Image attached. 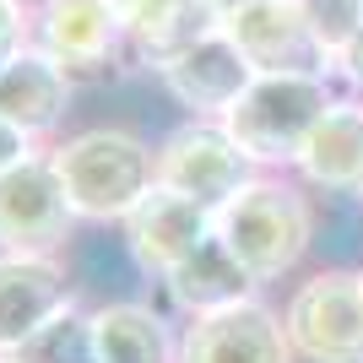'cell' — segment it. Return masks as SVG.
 I'll return each instance as SVG.
<instances>
[{
  "instance_id": "1",
  "label": "cell",
  "mask_w": 363,
  "mask_h": 363,
  "mask_svg": "<svg viewBox=\"0 0 363 363\" xmlns=\"http://www.w3.org/2000/svg\"><path fill=\"white\" fill-rule=\"evenodd\" d=\"M55 174L82 228H120L157 190V141L130 125H82L55 147Z\"/></svg>"
},
{
  "instance_id": "2",
  "label": "cell",
  "mask_w": 363,
  "mask_h": 363,
  "mask_svg": "<svg viewBox=\"0 0 363 363\" xmlns=\"http://www.w3.org/2000/svg\"><path fill=\"white\" fill-rule=\"evenodd\" d=\"M315 233H320L315 190L298 184L293 174H255L217 212V239L255 272L260 288L298 272L315 250Z\"/></svg>"
},
{
  "instance_id": "3",
  "label": "cell",
  "mask_w": 363,
  "mask_h": 363,
  "mask_svg": "<svg viewBox=\"0 0 363 363\" xmlns=\"http://www.w3.org/2000/svg\"><path fill=\"white\" fill-rule=\"evenodd\" d=\"M342 98V82L331 71H282L255 76L244 98L223 114V130L239 141V152L260 174H293L303 141Z\"/></svg>"
},
{
  "instance_id": "4",
  "label": "cell",
  "mask_w": 363,
  "mask_h": 363,
  "mask_svg": "<svg viewBox=\"0 0 363 363\" xmlns=\"http://www.w3.org/2000/svg\"><path fill=\"white\" fill-rule=\"evenodd\" d=\"M282 325L298 363H363V282L358 266H320L282 298Z\"/></svg>"
},
{
  "instance_id": "5",
  "label": "cell",
  "mask_w": 363,
  "mask_h": 363,
  "mask_svg": "<svg viewBox=\"0 0 363 363\" xmlns=\"http://www.w3.org/2000/svg\"><path fill=\"white\" fill-rule=\"evenodd\" d=\"M71 250H0V358H16L44 325L87 303Z\"/></svg>"
},
{
  "instance_id": "6",
  "label": "cell",
  "mask_w": 363,
  "mask_h": 363,
  "mask_svg": "<svg viewBox=\"0 0 363 363\" xmlns=\"http://www.w3.org/2000/svg\"><path fill=\"white\" fill-rule=\"evenodd\" d=\"M255 174L260 168L239 152L223 120H179L157 136V184L201 201L206 212H223Z\"/></svg>"
},
{
  "instance_id": "7",
  "label": "cell",
  "mask_w": 363,
  "mask_h": 363,
  "mask_svg": "<svg viewBox=\"0 0 363 363\" xmlns=\"http://www.w3.org/2000/svg\"><path fill=\"white\" fill-rule=\"evenodd\" d=\"M33 44L76 82H108L130 71L125 16L108 0H33Z\"/></svg>"
},
{
  "instance_id": "8",
  "label": "cell",
  "mask_w": 363,
  "mask_h": 363,
  "mask_svg": "<svg viewBox=\"0 0 363 363\" xmlns=\"http://www.w3.org/2000/svg\"><path fill=\"white\" fill-rule=\"evenodd\" d=\"M76 233L82 223L65 201L49 147L0 174V250H71Z\"/></svg>"
},
{
  "instance_id": "9",
  "label": "cell",
  "mask_w": 363,
  "mask_h": 363,
  "mask_svg": "<svg viewBox=\"0 0 363 363\" xmlns=\"http://www.w3.org/2000/svg\"><path fill=\"white\" fill-rule=\"evenodd\" d=\"M217 233V212H206L201 201L174 196V190H152L136 212L114 228V244H120L125 266L141 277V282H163L174 266H179L201 239Z\"/></svg>"
},
{
  "instance_id": "10",
  "label": "cell",
  "mask_w": 363,
  "mask_h": 363,
  "mask_svg": "<svg viewBox=\"0 0 363 363\" xmlns=\"http://www.w3.org/2000/svg\"><path fill=\"white\" fill-rule=\"evenodd\" d=\"M179 363H298L282 325V309L272 298L233 303L223 315L184 320Z\"/></svg>"
},
{
  "instance_id": "11",
  "label": "cell",
  "mask_w": 363,
  "mask_h": 363,
  "mask_svg": "<svg viewBox=\"0 0 363 363\" xmlns=\"http://www.w3.org/2000/svg\"><path fill=\"white\" fill-rule=\"evenodd\" d=\"M87 325L98 363H179L184 320L157 298H141V293L98 298L87 303Z\"/></svg>"
},
{
  "instance_id": "12",
  "label": "cell",
  "mask_w": 363,
  "mask_h": 363,
  "mask_svg": "<svg viewBox=\"0 0 363 363\" xmlns=\"http://www.w3.org/2000/svg\"><path fill=\"white\" fill-rule=\"evenodd\" d=\"M76 87H82L76 76H65L38 44H28L22 55H11L0 65V120H11L38 147H55L65 136Z\"/></svg>"
},
{
  "instance_id": "13",
  "label": "cell",
  "mask_w": 363,
  "mask_h": 363,
  "mask_svg": "<svg viewBox=\"0 0 363 363\" xmlns=\"http://www.w3.org/2000/svg\"><path fill=\"white\" fill-rule=\"evenodd\" d=\"M157 298H163L179 320H201V315H223L233 303L266 298V288H260L255 272L212 233V239H201L196 250L157 282Z\"/></svg>"
},
{
  "instance_id": "14",
  "label": "cell",
  "mask_w": 363,
  "mask_h": 363,
  "mask_svg": "<svg viewBox=\"0 0 363 363\" xmlns=\"http://www.w3.org/2000/svg\"><path fill=\"white\" fill-rule=\"evenodd\" d=\"M250 82H255V65L233 49L228 33H212L206 44H196L190 55H179L157 76V87L168 92V104L179 108L184 120H223L244 98Z\"/></svg>"
},
{
  "instance_id": "15",
  "label": "cell",
  "mask_w": 363,
  "mask_h": 363,
  "mask_svg": "<svg viewBox=\"0 0 363 363\" xmlns=\"http://www.w3.org/2000/svg\"><path fill=\"white\" fill-rule=\"evenodd\" d=\"M223 33L233 38L244 60L255 65V76H282V71H331V60L315 49L309 28L293 0H255L223 16Z\"/></svg>"
},
{
  "instance_id": "16",
  "label": "cell",
  "mask_w": 363,
  "mask_h": 363,
  "mask_svg": "<svg viewBox=\"0 0 363 363\" xmlns=\"http://www.w3.org/2000/svg\"><path fill=\"white\" fill-rule=\"evenodd\" d=\"M293 179L331 201H363V98H336L331 114L303 141Z\"/></svg>"
},
{
  "instance_id": "17",
  "label": "cell",
  "mask_w": 363,
  "mask_h": 363,
  "mask_svg": "<svg viewBox=\"0 0 363 363\" xmlns=\"http://www.w3.org/2000/svg\"><path fill=\"white\" fill-rule=\"evenodd\" d=\"M212 33H223V16L206 6V0H147L136 16H125V55H130V71L157 76L168 65L190 55L196 44H206Z\"/></svg>"
},
{
  "instance_id": "18",
  "label": "cell",
  "mask_w": 363,
  "mask_h": 363,
  "mask_svg": "<svg viewBox=\"0 0 363 363\" xmlns=\"http://www.w3.org/2000/svg\"><path fill=\"white\" fill-rule=\"evenodd\" d=\"M293 6H298L315 49L336 65L347 55V44L358 38V28H363V0H293Z\"/></svg>"
},
{
  "instance_id": "19",
  "label": "cell",
  "mask_w": 363,
  "mask_h": 363,
  "mask_svg": "<svg viewBox=\"0 0 363 363\" xmlns=\"http://www.w3.org/2000/svg\"><path fill=\"white\" fill-rule=\"evenodd\" d=\"M16 358L22 363H98V352H92V325H87V303H76L71 315H60L55 325H44Z\"/></svg>"
},
{
  "instance_id": "20",
  "label": "cell",
  "mask_w": 363,
  "mask_h": 363,
  "mask_svg": "<svg viewBox=\"0 0 363 363\" xmlns=\"http://www.w3.org/2000/svg\"><path fill=\"white\" fill-rule=\"evenodd\" d=\"M33 44V0H0V65Z\"/></svg>"
},
{
  "instance_id": "21",
  "label": "cell",
  "mask_w": 363,
  "mask_h": 363,
  "mask_svg": "<svg viewBox=\"0 0 363 363\" xmlns=\"http://www.w3.org/2000/svg\"><path fill=\"white\" fill-rule=\"evenodd\" d=\"M331 76L342 82V92H347V98H363V28H358V38L347 44V55L331 65Z\"/></svg>"
},
{
  "instance_id": "22",
  "label": "cell",
  "mask_w": 363,
  "mask_h": 363,
  "mask_svg": "<svg viewBox=\"0 0 363 363\" xmlns=\"http://www.w3.org/2000/svg\"><path fill=\"white\" fill-rule=\"evenodd\" d=\"M33 152H44V147H38L33 136H22L11 120H0V174H6V168H16L22 157H33Z\"/></svg>"
},
{
  "instance_id": "23",
  "label": "cell",
  "mask_w": 363,
  "mask_h": 363,
  "mask_svg": "<svg viewBox=\"0 0 363 363\" xmlns=\"http://www.w3.org/2000/svg\"><path fill=\"white\" fill-rule=\"evenodd\" d=\"M206 6H212L217 16H233V11H239V6H255V0H206Z\"/></svg>"
},
{
  "instance_id": "24",
  "label": "cell",
  "mask_w": 363,
  "mask_h": 363,
  "mask_svg": "<svg viewBox=\"0 0 363 363\" xmlns=\"http://www.w3.org/2000/svg\"><path fill=\"white\" fill-rule=\"evenodd\" d=\"M108 6H114V11H120V16H136L141 6H147V0H108Z\"/></svg>"
},
{
  "instance_id": "25",
  "label": "cell",
  "mask_w": 363,
  "mask_h": 363,
  "mask_svg": "<svg viewBox=\"0 0 363 363\" xmlns=\"http://www.w3.org/2000/svg\"><path fill=\"white\" fill-rule=\"evenodd\" d=\"M358 282H363V260H358Z\"/></svg>"
},
{
  "instance_id": "26",
  "label": "cell",
  "mask_w": 363,
  "mask_h": 363,
  "mask_svg": "<svg viewBox=\"0 0 363 363\" xmlns=\"http://www.w3.org/2000/svg\"><path fill=\"white\" fill-rule=\"evenodd\" d=\"M0 363H22V358H0Z\"/></svg>"
},
{
  "instance_id": "27",
  "label": "cell",
  "mask_w": 363,
  "mask_h": 363,
  "mask_svg": "<svg viewBox=\"0 0 363 363\" xmlns=\"http://www.w3.org/2000/svg\"><path fill=\"white\" fill-rule=\"evenodd\" d=\"M358 206H363V201H358Z\"/></svg>"
}]
</instances>
